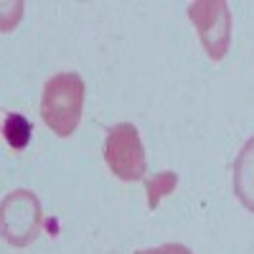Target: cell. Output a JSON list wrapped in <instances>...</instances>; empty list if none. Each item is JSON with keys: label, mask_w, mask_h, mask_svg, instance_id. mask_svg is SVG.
Wrapping results in <instances>:
<instances>
[{"label": "cell", "mask_w": 254, "mask_h": 254, "mask_svg": "<svg viewBox=\"0 0 254 254\" xmlns=\"http://www.w3.org/2000/svg\"><path fill=\"white\" fill-rule=\"evenodd\" d=\"M231 186L239 203L254 214V137H249L231 168Z\"/></svg>", "instance_id": "5b68a950"}, {"label": "cell", "mask_w": 254, "mask_h": 254, "mask_svg": "<svg viewBox=\"0 0 254 254\" xmlns=\"http://www.w3.org/2000/svg\"><path fill=\"white\" fill-rule=\"evenodd\" d=\"M44 226V208L33 190L28 188H15L5 193L3 206H0V234L3 242L23 249L31 247Z\"/></svg>", "instance_id": "7a4b0ae2"}, {"label": "cell", "mask_w": 254, "mask_h": 254, "mask_svg": "<svg viewBox=\"0 0 254 254\" xmlns=\"http://www.w3.org/2000/svg\"><path fill=\"white\" fill-rule=\"evenodd\" d=\"M87 84L74 71L46 79L41 94V120L59 137H71L81 122Z\"/></svg>", "instance_id": "6da1fadb"}, {"label": "cell", "mask_w": 254, "mask_h": 254, "mask_svg": "<svg viewBox=\"0 0 254 254\" xmlns=\"http://www.w3.org/2000/svg\"><path fill=\"white\" fill-rule=\"evenodd\" d=\"M135 254H193V252L183 244H178V242H168V244H160V247H153V249H137Z\"/></svg>", "instance_id": "ba28073f"}, {"label": "cell", "mask_w": 254, "mask_h": 254, "mask_svg": "<svg viewBox=\"0 0 254 254\" xmlns=\"http://www.w3.org/2000/svg\"><path fill=\"white\" fill-rule=\"evenodd\" d=\"M3 137L13 150H23L33 137V125L20 112H8L3 120Z\"/></svg>", "instance_id": "8992f818"}, {"label": "cell", "mask_w": 254, "mask_h": 254, "mask_svg": "<svg viewBox=\"0 0 254 254\" xmlns=\"http://www.w3.org/2000/svg\"><path fill=\"white\" fill-rule=\"evenodd\" d=\"M178 186V173H171V171H163L153 178H145V190H147V208L155 211L158 203L168 196L173 193Z\"/></svg>", "instance_id": "52a82bcc"}, {"label": "cell", "mask_w": 254, "mask_h": 254, "mask_svg": "<svg viewBox=\"0 0 254 254\" xmlns=\"http://www.w3.org/2000/svg\"><path fill=\"white\" fill-rule=\"evenodd\" d=\"M188 20L198 31L211 61H221L231 44V10L224 0H196L188 5Z\"/></svg>", "instance_id": "277c9868"}, {"label": "cell", "mask_w": 254, "mask_h": 254, "mask_svg": "<svg viewBox=\"0 0 254 254\" xmlns=\"http://www.w3.org/2000/svg\"><path fill=\"white\" fill-rule=\"evenodd\" d=\"M104 163L120 181H142L145 178V147L137 127L120 122L107 130L104 140Z\"/></svg>", "instance_id": "3957f363"}]
</instances>
